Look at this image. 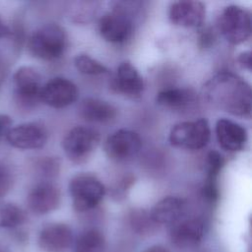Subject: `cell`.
Segmentation results:
<instances>
[{
	"label": "cell",
	"instance_id": "cell-22",
	"mask_svg": "<svg viewBox=\"0 0 252 252\" xmlns=\"http://www.w3.org/2000/svg\"><path fill=\"white\" fill-rule=\"evenodd\" d=\"M26 220L27 215L22 208L10 202L0 201V227H17Z\"/></svg>",
	"mask_w": 252,
	"mask_h": 252
},
{
	"label": "cell",
	"instance_id": "cell-4",
	"mask_svg": "<svg viewBox=\"0 0 252 252\" xmlns=\"http://www.w3.org/2000/svg\"><path fill=\"white\" fill-rule=\"evenodd\" d=\"M211 130L206 119L184 121L175 124L169 132L171 146L183 150H200L210 141Z\"/></svg>",
	"mask_w": 252,
	"mask_h": 252
},
{
	"label": "cell",
	"instance_id": "cell-25",
	"mask_svg": "<svg viewBox=\"0 0 252 252\" xmlns=\"http://www.w3.org/2000/svg\"><path fill=\"white\" fill-rule=\"evenodd\" d=\"M130 224L133 230H135L137 233L146 234L150 233L154 229L156 223L152 220L150 214L146 213L145 211L138 210L133 211L130 215Z\"/></svg>",
	"mask_w": 252,
	"mask_h": 252
},
{
	"label": "cell",
	"instance_id": "cell-13",
	"mask_svg": "<svg viewBox=\"0 0 252 252\" xmlns=\"http://www.w3.org/2000/svg\"><path fill=\"white\" fill-rule=\"evenodd\" d=\"M206 17V7L200 1L182 0L171 3L168 10L170 22L178 27L198 28Z\"/></svg>",
	"mask_w": 252,
	"mask_h": 252
},
{
	"label": "cell",
	"instance_id": "cell-7",
	"mask_svg": "<svg viewBox=\"0 0 252 252\" xmlns=\"http://www.w3.org/2000/svg\"><path fill=\"white\" fill-rule=\"evenodd\" d=\"M13 92L18 103L24 107H33L40 101L41 76L31 66H22L13 75Z\"/></svg>",
	"mask_w": 252,
	"mask_h": 252
},
{
	"label": "cell",
	"instance_id": "cell-6",
	"mask_svg": "<svg viewBox=\"0 0 252 252\" xmlns=\"http://www.w3.org/2000/svg\"><path fill=\"white\" fill-rule=\"evenodd\" d=\"M99 143L98 132L91 127L76 126L64 137L62 147L69 159L75 162L85 160Z\"/></svg>",
	"mask_w": 252,
	"mask_h": 252
},
{
	"label": "cell",
	"instance_id": "cell-21",
	"mask_svg": "<svg viewBox=\"0 0 252 252\" xmlns=\"http://www.w3.org/2000/svg\"><path fill=\"white\" fill-rule=\"evenodd\" d=\"M105 238L101 231L91 228L84 231L77 239L75 252H104Z\"/></svg>",
	"mask_w": 252,
	"mask_h": 252
},
{
	"label": "cell",
	"instance_id": "cell-8",
	"mask_svg": "<svg viewBox=\"0 0 252 252\" xmlns=\"http://www.w3.org/2000/svg\"><path fill=\"white\" fill-rule=\"evenodd\" d=\"M142 140L138 133L120 129L113 132L105 141L104 150L107 157L118 162L132 159L140 151Z\"/></svg>",
	"mask_w": 252,
	"mask_h": 252
},
{
	"label": "cell",
	"instance_id": "cell-1",
	"mask_svg": "<svg viewBox=\"0 0 252 252\" xmlns=\"http://www.w3.org/2000/svg\"><path fill=\"white\" fill-rule=\"evenodd\" d=\"M203 94L210 104L232 115L249 117L251 114V88L235 74H216L204 85Z\"/></svg>",
	"mask_w": 252,
	"mask_h": 252
},
{
	"label": "cell",
	"instance_id": "cell-30",
	"mask_svg": "<svg viewBox=\"0 0 252 252\" xmlns=\"http://www.w3.org/2000/svg\"><path fill=\"white\" fill-rule=\"evenodd\" d=\"M143 252H170V251L161 245H153L145 249Z\"/></svg>",
	"mask_w": 252,
	"mask_h": 252
},
{
	"label": "cell",
	"instance_id": "cell-17",
	"mask_svg": "<svg viewBox=\"0 0 252 252\" xmlns=\"http://www.w3.org/2000/svg\"><path fill=\"white\" fill-rule=\"evenodd\" d=\"M113 87L125 95L136 97L144 91V81L138 70L130 62L125 61L117 68Z\"/></svg>",
	"mask_w": 252,
	"mask_h": 252
},
{
	"label": "cell",
	"instance_id": "cell-20",
	"mask_svg": "<svg viewBox=\"0 0 252 252\" xmlns=\"http://www.w3.org/2000/svg\"><path fill=\"white\" fill-rule=\"evenodd\" d=\"M194 93L188 89L172 88L159 92L156 97V102L166 108H183L194 100Z\"/></svg>",
	"mask_w": 252,
	"mask_h": 252
},
{
	"label": "cell",
	"instance_id": "cell-18",
	"mask_svg": "<svg viewBox=\"0 0 252 252\" xmlns=\"http://www.w3.org/2000/svg\"><path fill=\"white\" fill-rule=\"evenodd\" d=\"M186 209V201L176 196H167L159 200L152 208L150 217L156 224L176 222Z\"/></svg>",
	"mask_w": 252,
	"mask_h": 252
},
{
	"label": "cell",
	"instance_id": "cell-3",
	"mask_svg": "<svg viewBox=\"0 0 252 252\" xmlns=\"http://www.w3.org/2000/svg\"><path fill=\"white\" fill-rule=\"evenodd\" d=\"M69 193L75 211L83 213L95 208L101 202L105 188L95 176L83 173L70 180Z\"/></svg>",
	"mask_w": 252,
	"mask_h": 252
},
{
	"label": "cell",
	"instance_id": "cell-14",
	"mask_svg": "<svg viewBox=\"0 0 252 252\" xmlns=\"http://www.w3.org/2000/svg\"><path fill=\"white\" fill-rule=\"evenodd\" d=\"M60 191L50 182H40L34 185L28 194V207L35 215H46L56 210L60 205Z\"/></svg>",
	"mask_w": 252,
	"mask_h": 252
},
{
	"label": "cell",
	"instance_id": "cell-29",
	"mask_svg": "<svg viewBox=\"0 0 252 252\" xmlns=\"http://www.w3.org/2000/svg\"><path fill=\"white\" fill-rule=\"evenodd\" d=\"M12 34V31L10 30V28L3 22V20L0 17V38L3 37H7L9 35Z\"/></svg>",
	"mask_w": 252,
	"mask_h": 252
},
{
	"label": "cell",
	"instance_id": "cell-19",
	"mask_svg": "<svg viewBox=\"0 0 252 252\" xmlns=\"http://www.w3.org/2000/svg\"><path fill=\"white\" fill-rule=\"evenodd\" d=\"M79 110L81 116L90 122L104 123L111 121L116 116V109L110 103L94 97L85 98L81 102Z\"/></svg>",
	"mask_w": 252,
	"mask_h": 252
},
{
	"label": "cell",
	"instance_id": "cell-24",
	"mask_svg": "<svg viewBox=\"0 0 252 252\" xmlns=\"http://www.w3.org/2000/svg\"><path fill=\"white\" fill-rule=\"evenodd\" d=\"M223 165L221 155L216 151H212L207 156V179L204 184L206 187L218 188L217 177Z\"/></svg>",
	"mask_w": 252,
	"mask_h": 252
},
{
	"label": "cell",
	"instance_id": "cell-28",
	"mask_svg": "<svg viewBox=\"0 0 252 252\" xmlns=\"http://www.w3.org/2000/svg\"><path fill=\"white\" fill-rule=\"evenodd\" d=\"M237 61L242 68L248 71H251V52L250 51H244L240 53L237 58Z\"/></svg>",
	"mask_w": 252,
	"mask_h": 252
},
{
	"label": "cell",
	"instance_id": "cell-12",
	"mask_svg": "<svg viewBox=\"0 0 252 252\" xmlns=\"http://www.w3.org/2000/svg\"><path fill=\"white\" fill-rule=\"evenodd\" d=\"M73 242V232L62 222L48 223L41 228L37 237L38 247L43 252H65Z\"/></svg>",
	"mask_w": 252,
	"mask_h": 252
},
{
	"label": "cell",
	"instance_id": "cell-10",
	"mask_svg": "<svg viewBox=\"0 0 252 252\" xmlns=\"http://www.w3.org/2000/svg\"><path fill=\"white\" fill-rule=\"evenodd\" d=\"M78 97V89L70 80L55 77L42 85L40 101L53 108H64Z\"/></svg>",
	"mask_w": 252,
	"mask_h": 252
},
{
	"label": "cell",
	"instance_id": "cell-2",
	"mask_svg": "<svg viewBox=\"0 0 252 252\" xmlns=\"http://www.w3.org/2000/svg\"><path fill=\"white\" fill-rule=\"evenodd\" d=\"M66 43L67 38L63 28L49 23L33 31L28 39V48L32 56L50 61L62 56Z\"/></svg>",
	"mask_w": 252,
	"mask_h": 252
},
{
	"label": "cell",
	"instance_id": "cell-16",
	"mask_svg": "<svg viewBox=\"0 0 252 252\" xmlns=\"http://www.w3.org/2000/svg\"><path fill=\"white\" fill-rule=\"evenodd\" d=\"M216 136L221 149L227 152L243 150L247 142L246 129L229 119H220L216 124Z\"/></svg>",
	"mask_w": 252,
	"mask_h": 252
},
{
	"label": "cell",
	"instance_id": "cell-11",
	"mask_svg": "<svg viewBox=\"0 0 252 252\" xmlns=\"http://www.w3.org/2000/svg\"><path fill=\"white\" fill-rule=\"evenodd\" d=\"M133 30L130 17L121 9H114L105 13L98 22L100 35L113 43L124 42L129 38Z\"/></svg>",
	"mask_w": 252,
	"mask_h": 252
},
{
	"label": "cell",
	"instance_id": "cell-27",
	"mask_svg": "<svg viewBox=\"0 0 252 252\" xmlns=\"http://www.w3.org/2000/svg\"><path fill=\"white\" fill-rule=\"evenodd\" d=\"M13 120L7 114H0V141L6 138L9 130L12 128Z\"/></svg>",
	"mask_w": 252,
	"mask_h": 252
},
{
	"label": "cell",
	"instance_id": "cell-23",
	"mask_svg": "<svg viewBox=\"0 0 252 252\" xmlns=\"http://www.w3.org/2000/svg\"><path fill=\"white\" fill-rule=\"evenodd\" d=\"M74 64L77 70L84 75H101L107 73V68L99 61L87 54H78L74 58Z\"/></svg>",
	"mask_w": 252,
	"mask_h": 252
},
{
	"label": "cell",
	"instance_id": "cell-15",
	"mask_svg": "<svg viewBox=\"0 0 252 252\" xmlns=\"http://www.w3.org/2000/svg\"><path fill=\"white\" fill-rule=\"evenodd\" d=\"M205 230L204 221L201 219L192 218L177 222L170 231V238L177 248L191 249L200 244Z\"/></svg>",
	"mask_w": 252,
	"mask_h": 252
},
{
	"label": "cell",
	"instance_id": "cell-9",
	"mask_svg": "<svg viewBox=\"0 0 252 252\" xmlns=\"http://www.w3.org/2000/svg\"><path fill=\"white\" fill-rule=\"evenodd\" d=\"M48 134L45 127L37 122H27L12 127L6 140L19 150H35L42 148L47 142Z\"/></svg>",
	"mask_w": 252,
	"mask_h": 252
},
{
	"label": "cell",
	"instance_id": "cell-26",
	"mask_svg": "<svg viewBox=\"0 0 252 252\" xmlns=\"http://www.w3.org/2000/svg\"><path fill=\"white\" fill-rule=\"evenodd\" d=\"M13 183V174L10 168L0 162V199L10 190Z\"/></svg>",
	"mask_w": 252,
	"mask_h": 252
},
{
	"label": "cell",
	"instance_id": "cell-31",
	"mask_svg": "<svg viewBox=\"0 0 252 252\" xmlns=\"http://www.w3.org/2000/svg\"><path fill=\"white\" fill-rule=\"evenodd\" d=\"M0 252H9L8 248L6 247V245H4L3 243L0 242Z\"/></svg>",
	"mask_w": 252,
	"mask_h": 252
},
{
	"label": "cell",
	"instance_id": "cell-5",
	"mask_svg": "<svg viewBox=\"0 0 252 252\" xmlns=\"http://www.w3.org/2000/svg\"><path fill=\"white\" fill-rule=\"evenodd\" d=\"M220 30L230 44L245 42L251 35L250 12L237 5L225 7L220 18Z\"/></svg>",
	"mask_w": 252,
	"mask_h": 252
}]
</instances>
